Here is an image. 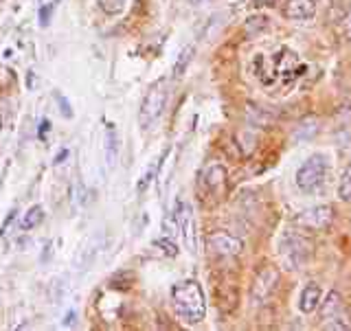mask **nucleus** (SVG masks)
<instances>
[{
	"label": "nucleus",
	"instance_id": "1",
	"mask_svg": "<svg viewBox=\"0 0 351 331\" xmlns=\"http://www.w3.org/2000/svg\"><path fill=\"white\" fill-rule=\"evenodd\" d=\"M171 305H173L176 314H178L184 323H189V325L202 323L204 314H206V301H204L202 285L193 279L176 283L171 288Z\"/></svg>",
	"mask_w": 351,
	"mask_h": 331
},
{
	"label": "nucleus",
	"instance_id": "2",
	"mask_svg": "<svg viewBox=\"0 0 351 331\" xmlns=\"http://www.w3.org/2000/svg\"><path fill=\"white\" fill-rule=\"evenodd\" d=\"M312 255L310 239L294 230H285L279 241V257L288 270H301Z\"/></svg>",
	"mask_w": 351,
	"mask_h": 331
},
{
	"label": "nucleus",
	"instance_id": "3",
	"mask_svg": "<svg viewBox=\"0 0 351 331\" xmlns=\"http://www.w3.org/2000/svg\"><path fill=\"white\" fill-rule=\"evenodd\" d=\"M327 169H329V162L325 154H312V156L299 167V171H296V186L305 193L318 191L325 184Z\"/></svg>",
	"mask_w": 351,
	"mask_h": 331
},
{
	"label": "nucleus",
	"instance_id": "4",
	"mask_svg": "<svg viewBox=\"0 0 351 331\" xmlns=\"http://www.w3.org/2000/svg\"><path fill=\"white\" fill-rule=\"evenodd\" d=\"M165 101H167V79H160L152 84L145 99H143L141 110H138V125L143 130L152 127L158 121V117L165 110Z\"/></svg>",
	"mask_w": 351,
	"mask_h": 331
},
{
	"label": "nucleus",
	"instance_id": "5",
	"mask_svg": "<svg viewBox=\"0 0 351 331\" xmlns=\"http://www.w3.org/2000/svg\"><path fill=\"white\" fill-rule=\"evenodd\" d=\"M208 250H213L217 257H237L241 250H244V244L241 239L228 235V233H213L206 239Z\"/></svg>",
	"mask_w": 351,
	"mask_h": 331
},
{
	"label": "nucleus",
	"instance_id": "6",
	"mask_svg": "<svg viewBox=\"0 0 351 331\" xmlns=\"http://www.w3.org/2000/svg\"><path fill=\"white\" fill-rule=\"evenodd\" d=\"M277 279L279 274L274 268H263L257 279H255V285H252V296H255V301H266L270 292L274 290V285H277Z\"/></svg>",
	"mask_w": 351,
	"mask_h": 331
},
{
	"label": "nucleus",
	"instance_id": "7",
	"mask_svg": "<svg viewBox=\"0 0 351 331\" xmlns=\"http://www.w3.org/2000/svg\"><path fill=\"white\" fill-rule=\"evenodd\" d=\"M180 224V233L184 237V244L191 252H195V224H193V211L189 204H180L178 206V215H176Z\"/></svg>",
	"mask_w": 351,
	"mask_h": 331
},
{
	"label": "nucleus",
	"instance_id": "8",
	"mask_svg": "<svg viewBox=\"0 0 351 331\" xmlns=\"http://www.w3.org/2000/svg\"><path fill=\"white\" fill-rule=\"evenodd\" d=\"M314 11H316L314 0H285L283 5V16L296 22L310 20L314 16Z\"/></svg>",
	"mask_w": 351,
	"mask_h": 331
},
{
	"label": "nucleus",
	"instance_id": "9",
	"mask_svg": "<svg viewBox=\"0 0 351 331\" xmlns=\"http://www.w3.org/2000/svg\"><path fill=\"white\" fill-rule=\"evenodd\" d=\"M321 305V288L316 283H307L303 292H301V299H299V310L303 314H312L318 310Z\"/></svg>",
	"mask_w": 351,
	"mask_h": 331
},
{
	"label": "nucleus",
	"instance_id": "10",
	"mask_svg": "<svg viewBox=\"0 0 351 331\" xmlns=\"http://www.w3.org/2000/svg\"><path fill=\"white\" fill-rule=\"evenodd\" d=\"M224 180H226V171L224 167H219V164H208L202 173V184L206 186L208 191H217L224 186Z\"/></svg>",
	"mask_w": 351,
	"mask_h": 331
},
{
	"label": "nucleus",
	"instance_id": "11",
	"mask_svg": "<svg viewBox=\"0 0 351 331\" xmlns=\"http://www.w3.org/2000/svg\"><path fill=\"white\" fill-rule=\"evenodd\" d=\"M321 312H323V321H334V318L345 316V305H343V299H340L338 292H329L327 294Z\"/></svg>",
	"mask_w": 351,
	"mask_h": 331
},
{
	"label": "nucleus",
	"instance_id": "12",
	"mask_svg": "<svg viewBox=\"0 0 351 331\" xmlns=\"http://www.w3.org/2000/svg\"><path fill=\"white\" fill-rule=\"evenodd\" d=\"M329 219H332V208L329 206H316V208H310L305 215H303V222H307L312 228H321V226H327Z\"/></svg>",
	"mask_w": 351,
	"mask_h": 331
},
{
	"label": "nucleus",
	"instance_id": "13",
	"mask_svg": "<svg viewBox=\"0 0 351 331\" xmlns=\"http://www.w3.org/2000/svg\"><path fill=\"white\" fill-rule=\"evenodd\" d=\"M117 156H119V136H117L114 125H108V130H106V160H108L110 169L117 164Z\"/></svg>",
	"mask_w": 351,
	"mask_h": 331
},
{
	"label": "nucleus",
	"instance_id": "14",
	"mask_svg": "<svg viewBox=\"0 0 351 331\" xmlns=\"http://www.w3.org/2000/svg\"><path fill=\"white\" fill-rule=\"evenodd\" d=\"M338 197L343 202H351V162L345 167L343 175H340L338 182Z\"/></svg>",
	"mask_w": 351,
	"mask_h": 331
},
{
	"label": "nucleus",
	"instance_id": "15",
	"mask_svg": "<svg viewBox=\"0 0 351 331\" xmlns=\"http://www.w3.org/2000/svg\"><path fill=\"white\" fill-rule=\"evenodd\" d=\"M193 53H195V49H193V47H186V49H182V53L178 55V60H176V64H173V77H182V75H184L186 66L191 64Z\"/></svg>",
	"mask_w": 351,
	"mask_h": 331
},
{
	"label": "nucleus",
	"instance_id": "16",
	"mask_svg": "<svg viewBox=\"0 0 351 331\" xmlns=\"http://www.w3.org/2000/svg\"><path fill=\"white\" fill-rule=\"evenodd\" d=\"M42 219H44V208L40 204L31 206L27 211V215H25V219H22V228H27V230L36 228L38 224H42Z\"/></svg>",
	"mask_w": 351,
	"mask_h": 331
},
{
	"label": "nucleus",
	"instance_id": "17",
	"mask_svg": "<svg viewBox=\"0 0 351 331\" xmlns=\"http://www.w3.org/2000/svg\"><path fill=\"white\" fill-rule=\"evenodd\" d=\"M158 167H160V162H154V167H149V171L141 178V182H138V191H141V193L147 189V184H149V182H154V178H156Z\"/></svg>",
	"mask_w": 351,
	"mask_h": 331
},
{
	"label": "nucleus",
	"instance_id": "18",
	"mask_svg": "<svg viewBox=\"0 0 351 331\" xmlns=\"http://www.w3.org/2000/svg\"><path fill=\"white\" fill-rule=\"evenodd\" d=\"M101 5L108 14H119V11L123 9V0H101Z\"/></svg>",
	"mask_w": 351,
	"mask_h": 331
},
{
	"label": "nucleus",
	"instance_id": "19",
	"mask_svg": "<svg viewBox=\"0 0 351 331\" xmlns=\"http://www.w3.org/2000/svg\"><path fill=\"white\" fill-rule=\"evenodd\" d=\"M53 11H55V3H51L49 7H42V9H40V25H42V27H49Z\"/></svg>",
	"mask_w": 351,
	"mask_h": 331
},
{
	"label": "nucleus",
	"instance_id": "20",
	"mask_svg": "<svg viewBox=\"0 0 351 331\" xmlns=\"http://www.w3.org/2000/svg\"><path fill=\"white\" fill-rule=\"evenodd\" d=\"M55 99H58V103L62 106V114H66V117H73V110H71V106H69V101H66V99L62 97V95H58V97H55Z\"/></svg>",
	"mask_w": 351,
	"mask_h": 331
},
{
	"label": "nucleus",
	"instance_id": "21",
	"mask_svg": "<svg viewBox=\"0 0 351 331\" xmlns=\"http://www.w3.org/2000/svg\"><path fill=\"white\" fill-rule=\"evenodd\" d=\"M49 132H51V121H49V119H44L42 123H40V138L44 140V136H47Z\"/></svg>",
	"mask_w": 351,
	"mask_h": 331
},
{
	"label": "nucleus",
	"instance_id": "22",
	"mask_svg": "<svg viewBox=\"0 0 351 331\" xmlns=\"http://www.w3.org/2000/svg\"><path fill=\"white\" fill-rule=\"evenodd\" d=\"M345 36H347V40L351 42V11H349V16H347V20H345Z\"/></svg>",
	"mask_w": 351,
	"mask_h": 331
},
{
	"label": "nucleus",
	"instance_id": "23",
	"mask_svg": "<svg viewBox=\"0 0 351 331\" xmlns=\"http://www.w3.org/2000/svg\"><path fill=\"white\" fill-rule=\"evenodd\" d=\"M66 156H69V149H62V151H60V156L55 158V164H60V162H62V160H64Z\"/></svg>",
	"mask_w": 351,
	"mask_h": 331
},
{
	"label": "nucleus",
	"instance_id": "24",
	"mask_svg": "<svg viewBox=\"0 0 351 331\" xmlns=\"http://www.w3.org/2000/svg\"><path fill=\"white\" fill-rule=\"evenodd\" d=\"M191 3H193V5H200V3H204V0H191Z\"/></svg>",
	"mask_w": 351,
	"mask_h": 331
},
{
	"label": "nucleus",
	"instance_id": "25",
	"mask_svg": "<svg viewBox=\"0 0 351 331\" xmlns=\"http://www.w3.org/2000/svg\"><path fill=\"white\" fill-rule=\"evenodd\" d=\"M0 127H3V119H0Z\"/></svg>",
	"mask_w": 351,
	"mask_h": 331
},
{
	"label": "nucleus",
	"instance_id": "26",
	"mask_svg": "<svg viewBox=\"0 0 351 331\" xmlns=\"http://www.w3.org/2000/svg\"><path fill=\"white\" fill-rule=\"evenodd\" d=\"M0 3H3V0H0Z\"/></svg>",
	"mask_w": 351,
	"mask_h": 331
}]
</instances>
